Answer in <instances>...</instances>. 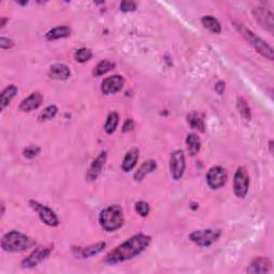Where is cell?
<instances>
[{
	"instance_id": "6da1fadb",
	"label": "cell",
	"mask_w": 274,
	"mask_h": 274,
	"mask_svg": "<svg viewBox=\"0 0 274 274\" xmlns=\"http://www.w3.org/2000/svg\"><path fill=\"white\" fill-rule=\"evenodd\" d=\"M151 237L144 233H138L131 237L130 239L116 246L113 251H110L103 258V262L106 265L114 266L117 263L124 262L126 260L140 255L147 247L150 245Z\"/></svg>"
},
{
	"instance_id": "7a4b0ae2",
	"label": "cell",
	"mask_w": 274,
	"mask_h": 274,
	"mask_svg": "<svg viewBox=\"0 0 274 274\" xmlns=\"http://www.w3.org/2000/svg\"><path fill=\"white\" fill-rule=\"evenodd\" d=\"M34 244L35 241L33 239L17 230L7 232L1 239V248L8 253L26 252L34 246Z\"/></svg>"
},
{
	"instance_id": "3957f363",
	"label": "cell",
	"mask_w": 274,
	"mask_h": 274,
	"mask_svg": "<svg viewBox=\"0 0 274 274\" xmlns=\"http://www.w3.org/2000/svg\"><path fill=\"white\" fill-rule=\"evenodd\" d=\"M100 225L105 231L114 232L122 227L124 215L122 208L118 205H113L101 211L99 216Z\"/></svg>"
},
{
	"instance_id": "277c9868",
	"label": "cell",
	"mask_w": 274,
	"mask_h": 274,
	"mask_svg": "<svg viewBox=\"0 0 274 274\" xmlns=\"http://www.w3.org/2000/svg\"><path fill=\"white\" fill-rule=\"evenodd\" d=\"M233 25H235V27L238 31L243 35V38H244L246 41L257 50L258 53H259L261 56H263L265 58H267L268 60L272 61L274 52L270 45H269L266 41H263V40L258 37L257 34L254 33L251 29L246 28L243 24L239 22H233Z\"/></svg>"
},
{
	"instance_id": "5b68a950",
	"label": "cell",
	"mask_w": 274,
	"mask_h": 274,
	"mask_svg": "<svg viewBox=\"0 0 274 274\" xmlns=\"http://www.w3.org/2000/svg\"><path fill=\"white\" fill-rule=\"evenodd\" d=\"M222 230L220 229H202L190 233V240L200 247H208L220 239Z\"/></svg>"
},
{
	"instance_id": "8992f818",
	"label": "cell",
	"mask_w": 274,
	"mask_h": 274,
	"mask_svg": "<svg viewBox=\"0 0 274 274\" xmlns=\"http://www.w3.org/2000/svg\"><path fill=\"white\" fill-rule=\"evenodd\" d=\"M29 206L31 209L39 215L40 220H41L45 225L50 227H56L59 225V219L56 213L50 209V208L40 204L37 200H29Z\"/></svg>"
},
{
	"instance_id": "52a82bcc",
	"label": "cell",
	"mask_w": 274,
	"mask_h": 274,
	"mask_svg": "<svg viewBox=\"0 0 274 274\" xmlns=\"http://www.w3.org/2000/svg\"><path fill=\"white\" fill-rule=\"evenodd\" d=\"M250 187V176L244 167H239L233 177V193L238 198H244Z\"/></svg>"
},
{
	"instance_id": "ba28073f",
	"label": "cell",
	"mask_w": 274,
	"mask_h": 274,
	"mask_svg": "<svg viewBox=\"0 0 274 274\" xmlns=\"http://www.w3.org/2000/svg\"><path fill=\"white\" fill-rule=\"evenodd\" d=\"M169 169L175 180H180L185 171V155L182 150H176L170 154Z\"/></svg>"
},
{
	"instance_id": "9c48e42d",
	"label": "cell",
	"mask_w": 274,
	"mask_h": 274,
	"mask_svg": "<svg viewBox=\"0 0 274 274\" xmlns=\"http://www.w3.org/2000/svg\"><path fill=\"white\" fill-rule=\"evenodd\" d=\"M207 183L212 190H219L227 182V172L221 166H213L206 175Z\"/></svg>"
},
{
	"instance_id": "30bf717a",
	"label": "cell",
	"mask_w": 274,
	"mask_h": 274,
	"mask_svg": "<svg viewBox=\"0 0 274 274\" xmlns=\"http://www.w3.org/2000/svg\"><path fill=\"white\" fill-rule=\"evenodd\" d=\"M53 247L50 246H38L29 254L22 261L23 268H34L44 261L50 255Z\"/></svg>"
},
{
	"instance_id": "8fae6325",
	"label": "cell",
	"mask_w": 274,
	"mask_h": 274,
	"mask_svg": "<svg viewBox=\"0 0 274 274\" xmlns=\"http://www.w3.org/2000/svg\"><path fill=\"white\" fill-rule=\"evenodd\" d=\"M106 247L105 242H98L95 244H91L87 246H75L72 247V254L77 259H88L93 256L99 255L100 253L104 251Z\"/></svg>"
},
{
	"instance_id": "7c38bea8",
	"label": "cell",
	"mask_w": 274,
	"mask_h": 274,
	"mask_svg": "<svg viewBox=\"0 0 274 274\" xmlns=\"http://www.w3.org/2000/svg\"><path fill=\"white\" fill-rule=\"evenodd\" d=\"M253 16L256 22L260 25L262 28L267 29L271 33L274 30V15L271 10L267 8H256L253 10Z\"/></svg>"
},
{
	"instance_id": "4fadbf2b",
	"label": "cell",
	"mask_w": 274,
	"mask_h": 274,
	"mask_svg": "<svg viewBox=\"0 0 274 274\" xmlns=\"http://www.w3.org/2000/svg\"><path fill=\"white\" fill-rule=\"evenodd\" d=\"M125 80L121 75H113L110 77H107L103 79L102 84H101V91L103 94L109 95V94H115L119 92L120 90H122L124 87Z\"/></svg>"
},
{
	"instance_id": "5bb4252c",
	"label": "cell",
	"mask_w": 274,
	"mask_h": 274,
	"mask_svg": "<svg viewBox=\"0 0 274 274\" xmlns=\"http://www.w3.org/2000/svg\"><path fill=\"white\" fill-rule=\"evenodd\" d=\"M106 159H107V152L106 151L101 152V153L96 156V159L92 162V163H91L89 169L87 171V176H86V178H87L88 181L93 182L99 178V176L101 175V172H102L104 168Z\"/></svg>"
},
{
	"instance_id": "9a60e30c",
	"label": "cell",
	"mask_w": 274,
	"mask_h": 274,
	"mask_svg": "<svg viewBox=\"0 0 274 274\" xmlns=\"http://www.w3.org/2000/svg\"><path fill=\"white\" fill-rule=\"evenodd\" d=\"M44 101L43 95L35 91V92H32L30 95H28L26 99H24L21 104L18 106V109L21 111H24V113H30V111L38 109L40 106L42 105Z\"/></svg>"
},
{
	"instance_id": "2e32d148",
	"label": "cell",
	"mask_w": 274,
	"mask_h": 274,
	"mask_svg": "<svg viewBox=\"0 0 274 274\" xmlns=\"http://www.w3.org/2000/svg\"><path fill=\"white\" fill-rule=\"evenodd\" d=\"M272 269V261L267 257H257L253 259L247 267V273L259 274V273H269Z\"/></svg>"
},
{
	"instance_id": "e0dca14e",
	"label": "cell",
	"mask_w": 274,
	"mask_h": 274,
	"mask_svg": "<svg viewBox=\"0 0 274 274\" xmlns=\"http://www.w3.org/2000/svg\"><path fill=\"white\" fill-rule=\"evenodd\" d=\"M48 75L53 79L67 80L71 76V70L63 63H55L49 68Z\"/></svg>"
},
{
	"instance_id": "ac0fdd59",
	"label": "cell",
	"mask_w": 274,
	"mask_h": 274,
	"mask_svg": "<svg viewBox=\"0 0 274 274\" xmlns=\"http://www.w3.org/2000/svg\"><path fill=\"white\" fill-rule=\"evenodd\" d=\"M139 159V150L133 148L131 149L128 153L125 154L124 159L122 161V164H121V168L124 172H129L132 169L135 168V166L138 162Z\"/></svg>"
},
{
	"instance_id": "d6986e66",
	"label": "cell",
	"mask_w": 274,
	"mask_h": 274,
	"mask_svg": "<svg viewBox=\"0 0 274 274\" xmlns=\"http://www.w3.org/2000/svg\"><path fill=\"white\" fill-rule=\"evenodd\" d=\"M18 89L15 85H9L0 93V110H3L16 96Z\"/></svg>"
},
{
	"instance_id": "ffe728a7",
	"label": "cell",
	"mask_w": 274,
	"mask_h": 274,
	"mask_svg": "<svg viewBox=\"0 0 274 274\" xmlns=\"http://www.w3.org/2000/svg\"><path fill=\"white\" fill-rule=\"evenodd\" d=\"M155 169H156V162L154 160H147L140 165L139 168L136 170V172L134 174V180L136 182L143 181L146 176H148Z\"/></svg>"
},
{
	"instance_id": "44dd1931",
	"label": "cell",
	"mask_w": 274,
	"mask_h": 274,
	"mask_svg": "<svg viewBox=\"0 0 274 274\" xmlns=\"http://www.w3.org/2000/svg\"><path fill=\"white\" fill-rule=\"evenodd\" d=\"M186 148L187 152L191 156H194L197 153H199L200 148H201V141L199 136L195 133H190L186 136Z\"/></svg>"
},
{
	"instance_id": "7402d4cb",
	"label": "cell",
	"mask_w": 274,
	"mask_h": 274,
	"mask_svg": "<svg viewBox=\"0 0 274 274\" xmlns=\"http://www.w3.org/2000/svg\"><path fill=\"white\" fill-rule=\"evenodd\" d=\"M70 34H71L70 27L59 26V27H56V28H53L52 30H49V31L45 34V37H46V40H48V41H55V40L68 38Z\"/></svg>"
},
{
	"instance_id": "603a6c76",
	"label": "cell",
	"mask_w": 274,
	"mask_h": 274,
	"mask_svg": "<svg viewBox=\"0 0 274 274\" xmlns=\"http://www.w3.org/2000/svg\"><path fill=\"white\" fill-rule=\"evenodd\" d=\"M186 120H187V123L191 125L192 129L197 130V131L201 132V133H204L206 130L205 122H204V120H202V117L197 113V111H191V113L186 116Z\"/></svg>"
},
{
	"instance_id": "cb8c5ba5",
	"label": "cell",
	"mask_w": 274,
	"mask_h": 274,
	"mask_svg": "<svg viewBox=\"0 0 274 274\" xmlns=\"http://www.w3.org/2000/svg\"><path fill=\"white\" fill-rule=\"evenodd\" d=\"M201 24H202V26L213 33L219 34L222 32V25L214 16H211V15H206V16H202Z\"/></svg>"
},
{
	"instance_id": "d4e9b609",
	"label": "cell",
	"mask_w": 274,
	"mask_h": 274,
	"mask_svg": "<svg viewBox=\"0 0 274 274\" xmlns=\"http://www.w3.org/2000/svg\"><path fill=\"white\" fill-rule=\"evenodd\" d=\"M118 124H119V115L117 114L116 111H111V113L108 114L107 119H106V122L104 125V130L106 132V134H113Z\"/></svg>"
},
{
	"instance_id": "484cf974",
	"label": "cell",
	"mask_w": 274,
	"mask_h": 274,
	"mask_svg": "<svg viewBox=\"0 0 274 274\" xmlns=\"http://www.w3.org/2000/svg\"><path fill=\"white\" fill-rule=\"evenodd\" d=\"M116 64L114 62L109 61V60H102V61H100L98 64H96L93 73L95 76H102L106 73L110 72L111 70H114Z\"/></svg>"
},
{
	"instance_id": "4316f807",
	"label": "cell",
	"mask_w": 274,
	"mask_h": 274,
	"mask_svg": "<svg viewBox=\"0 0 274 274\" xmlns=\"http://www.w3.org/2000/svg\"><path fill=\"white\" fill-rule=\"evenodd\" d=\"M237 108L239 110L240 115L244 118L245 120H251L252 118V111L250 105L247 104L244 98H238L237 100Z\"/></svg>"
},
{
	"instance_id": "83f0119b",
	"label": "cell",
	"mask_w": 274,
	"mask_h": 274,
	"mask_svg": "<svg viewBox=\"0 0 274 274\" xmlns=\"http://www.w3.org/2000/svg\"><path fill=\"white\" fill-rule=\"evenodd\" d=\"M58 113V107L56 105H48L45 107L43 111L39 116V119L41 121H47L55 118V116Z\"/></svg>"
},
{
	"instance_id": "f1b7e54d",
	"label": "cell",
	"mask_w": 274,
	"mask_h": 274,
	"mask_svg": "<svg viewBox=\"0 0 274 274\" xmlns=\"http://www.w3.org/2000/svg\"><path fill=\"white\" fill-rule=\"evenodd\" d=\"M74 57L77 62L84 63V62L89 61V60L92 58V53H91L90 49L83 47V48H79L76 50Z\"/></svg>"
},
{
	"instance_id": "f546056e",
	"label": "cell",
	"mask_w": 274,
	"mask_h": 274,
	"mask_svg": "<svg viewBox=\"0 0 274 274\" xmlns=\"http://www.w3.org/2000/svg\"><path fill=\"white\" fill-rule=\"evenodd\" d=\"M135 210L140 216L146 217V216H148L150 213V206L148 202L140 200L135 204Z\"/></svg>"
},
{
	"instance_id": "4dcf8cb0",
	"label": "cell",
	"mask_w": 274,
	"mask_h": 274,
	"mask_svg": "<svg viewBox=\"0 0 274 274\" xmlns=\"http://www.w3.org/2000/svg\"><path fill=\"white\" fill-rule=\"evenodd\" d=\"M40 151H41V149H40L38 146H28L27 148L24 149L23 154L25 158L31 160V159H34L35 156L40 153Z\"/></svg>"
},
{
	"instance_id": "1f68e13d",
	"label": "cell",
	"mask_w": 274,
	"mask_h": 274,
	"mask_svg": "<svg viewBox=\"0 0 274 274\" xmlns=\"http://www.w3.org/2000/svg\"><path fill=\"white\" fill-rule=\"evenodd\" d=\"M137 9V3L134 1H131V0H124L120 3V10L122 12H133Z\"/></svg>"
},
{
	"instance_id": "d6a6232c",
	"label": "cell",
	"mask_w": 274,
	"mask_h": 274,
	"mask_svg": "<svg viewBox=\"0 0 274 274\" xmlns=\"http://www.w3.org/2000/svg\"><path fill=\"white\" fill-rule=\"evenodd\" d=\"M14 46H15V42L12 39L4 38V37L0 38V47H1V49H10Z\"/></svg>"
},
{
	"instance_id": "836d02e7",
	"label": "cell",
	"mask_w": 274,
	"mask_h": 274,
	"mask_svg": "<svg viewBox=\"0 0 274 274\" xmlns=\"http://www.w3.org/2000/svg\"><path fill=\"white\" fill-rule=\"evenodd\" d=\"M134 125H135V123H134V121L132 120V119H126L125 121H124V123H123V126H122V132H129V131H132L134 129Z\"/></svg>"
},
{
	"instance_id": "e575fe53",
	"label": "cell",
	"mask_w": 274,
	"mask_h": 274,
	"mask_svg": "<svg viewBox=\"0 0 274 274\" xmlns=\"http://www.w3.org/2000/svg\"><path fill=\"white\" fill-rule=\"evenodd\" d=\"M224 90H225V83L224 82H217L216 85H215V91L219 94H223V92H224Z\"/></svg>"
},
{
	"instance_id": "d590c367",
	"label": "cell",
	"mask_w": 274,
	"mask_h": 274,
	"mask_svg": "<svg viewBox=\"0 0 274 274\" xmlns=\"http://www.w3.org/2000/svg\"><path fill=\"white\" fill-rule=\"evenodd\" d=\"M7 22H9V18H8V17H1V24H0V26H1V28H4V26H6Z\"/></svg>"
},
{
	"instance_id": "8d00e7d4",
	"label": "cell",
	"mask_w": 274,
	"mask_h": 274,
	"mask_svg": "<svg viewBox=\"0 0 274 274\" xmlns=\"http://www.w3.org/2000/svg\"><path fill=\"white\" fill-rule=\"evenodd\" d=\"M269 148H270V152L273 153V140L269 141Z\"/></svg>"
},
{
	"instance_id": "74e56055",
	"label": "cell",
	"mask_w": 274,
	"mask_h": 274,
	"mask_svg": "<svg viewBox=\"0 0 274 274\" xmlns=\"http://www.w3.org/2000/svg\"><path fill=\"white\" fill-rule=\"evenodd\" d=\"M4 214V205H3V202L1 204V215Z\"/></svg>"
}]
</instances>
